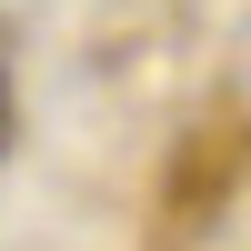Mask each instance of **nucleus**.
Wrapping results in <instances>:
<instances>
[{"instance_id":"1","label":"nucleus","mask_w":251,"mask_h":251,"mask_svg":"<svg viewBox=\"0 0 251 251\" xmlns=\"http://www.w3.org/2000/svg\"><path fill=\"white\" fill-rule=\"evenodd\" d=\"M0 141H10V60H0Z\"/></svg>"}]
</instances>
